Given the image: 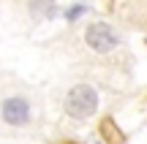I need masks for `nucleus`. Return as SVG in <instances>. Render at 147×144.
I'll return each instance as SVG.
<instances>
[{
    "label": "nucleus",
    "mask_w": 147,
    "mask_h": 144,
    "mask_svg": "<svg viewBox=\"0 0 147 144\" xmlns=\"http://www.w3.org/2000/svg\"><path fill=\"white\" fill-rule=\"evenodd\" d=\"M84 41H87V46L93 49V52L104 54V52H112V49L120 44V35H117L106 22H93V25L87 27V33H84Z\"/></svg>",
    "instance_id": "obj_2"
},
{
    "label": "nucleus",
    "mask_w": 147,
    "mask_h": 144,
    "mask_svg": "<svg viewBox=\"0 0 147 144\" xmlns=\"http://www.w3.org/2000/svg\"><path fill=\"white\" fill-rule=\"evenodd\" d=\"M84 11H87L84 5H71V8L65 11V19H71V22H74V19H79V16H82Z\"/></svg>",
    "instance_id": "obj_5"
},
{
    "label": "nucleus",
    "mask_w": 147,
    "mask_h": 144,
    "mask_svg": "<svg viewBox=\"0 0 147 144\" xmlns=\"http://www.w3.org/2000/svg\"><path fill=\"white\" fill-rule=\"evenodd\" d=\"M95 109H98V95H95V90L90 84L71 87L68 98H65V112H68L74 120H87Z\"/></svg>",
    "instance_id": "obj_1"
},
{
    "label": "nucleus",
    "mask_w": 147,
    "mask_h": 144,
    "mask_svg": "<svg viewBox=\"0 0 147 144\" xmlns=\"http://www.w3.org/2000/svg\"><path fill=\"white\" fill-rule=\"evenodd\" d=\"M0 112H3V120L8 125H25L30 120V103L25 98H8Z\"/></svg>",
    "instance_id": "obj_3"
},
{
    "label": "nucleus",
    "mask_w": 147,
    "mask_h": 144,
    "mask_svg": "<svg viewBox=\"0 0 147 144\" xmlns=\"http://www.w3.org/2000/svg\"><path fill=\"white\" fill-rule=\"evenodd\" d=\"M101 136H104L109 144H120L123 141V133L117 131V125H115V120H109L106 117L104 123H101Z\"/></svg>",
    "instance_id": "obj_4"
}]
</instances>
